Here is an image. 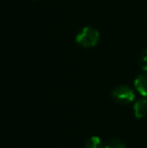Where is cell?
<instances>
[{"mask_svg": "<svg viewBox=\"0 0 147 148\" xmlns=\"http://www.w3.org/2000/svg\"><path fill=\"white\" fill-rule=\"evenodd\" d=\"M100 40V33L94 27L86 26L76 36V42L80 47L85 49H90L97 45Z\"/></svg>", "mask_w": 147, "mask_h": 148, "instance_id": "6da1fadb", "label": "cell"}, {"mask_svg": "<svg viewBox=\"0 0 147 148\" xmlns=\"http://www.w3.org/2000/svg\"><path fill=\"white\" fill-rule=\"evenodd\" d=\"M112 98L115 100L117 103L122 104V105H127L133 102L135 98L134 91L131 88L127 86H118L112 92Z\"/></svg>", "mask_w": 147, "mask_h": 148, "instance_id": "7a4b0ae2", "label": "cell"}, {"mask_svg": "<svg viewBox=\"0 0 147 148\" xmlns=\"http://www.w3.org/2000/svg\"><path fill=\"white\" fill-rule=\"evenodd\" d=\"M134 87L139 94L143 97H147V73L141 74L136 78L134 82Z\"/></svg>", "mask_w": 147, "mask_h": 148, "instance_id": "3957f363", "label": "cell"}, {"mask_svg": "<svg viewBox=\"0 0 147 148\" xmlns=\"http://www.w3.org/2000/svg\"><path fill=\"white\" fill-rule=\"evenodd\" d=\"M134 115L138 119H141L147 115V101L145 99L138 100L134 104Z\"/></svg>", "mask_w": 147, "mask_h": 148, "instance_id": "277c9868", "label": "cell"}, {"mask_svg": "<svg viewBox=\"0 0 147 148\" xmlns=\"http://www.w3.org/2000/svg\"><path fill=\"white\" fill-rule=\"evenodd\" d=\"M85 147L86 148H104L102 141H101V139L99 138L98 136L90 137V138L87 140Z\"/></svg>", "mask_w": 147, "mask_h": 148, "instance_id": "5b68a950", "label": "cell"}, {"mask_svg": "<svg viewBox=\"0 0 147 148\" xmlns=\"http://www.w3.org/2000/svg\"><path fill=\"white\" fill-rule=\"evenodd\" d=\"M104 148H125V144L119 139H111L105 144Z\"/></svg>", "mask_w": 147, "mask_h": 148, "instance_id": "8992f818", "label": "cell"}, {"mask_svg": "<svg viewBox=\"0 0 147 148\" xmlns=\"http://www.w3.org/2000/svg\"><path fill=\"white\" fill-rule=\"evenodd\" d=\"M140 66L143 71L147 72V49L143 51L141 57H140Z\"/></svg>", "mask_w": 147, "mask_h": 148, "instance_id": "52a82bcc", "label": "cell"}]
</instances>
